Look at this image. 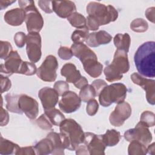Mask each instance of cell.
Listing matches in <instances>:
<instances>
[{"label":"cell","instance_id":"obj_1","mask_svg":"<svg viewBox=\"0 0 155 155\" xmlns=\"http://www.w3.org/2000/svg\"><path fill=\"white\" fill-rule=\"evenodd\" d=\"M155 42L147 41L139 47L134 56L135 66L144 77L155 76Z\"/></svg>","mask_w":155,"mask_h":155},{"label":"cell","instance_id":"obj_2","mask_svg":"<svg viewBox=\"0 0 155 155\" xmlns=\"http://www.w3.org/2000/svg\"><path fill=\"white\" fill-rule=\"evenodd\" d=\"M60 136L65 149L75 151L83 143L85 133L81 125L74 119H64L59 125Z\"/></svg>","mask_w":155,"mask_h":155},{"label":"cell","instance_id":"obj_3","mask_svg":"<svg viewBox=\"0 0 155 155\" xmlns=\"http://www.w3.org/2000/svg\"><path fill=\"white\" fill-rule=\"evenodd\" d=\"M130 69L127 53L116 50L112 62L105 67L104 70L105 79L108 82H114L122 79L123 74Z\"/></svg>","mask_w":155,"mask_h":155},{"label":"cell","instance_id":"obj_4","mask_svg":"<svg viewBox=\"0 0 155 155\" xmlns=\"http://www.w3.org/2000/svg\"><path fill=\"white\" fill-rule=\"evenodd\" d=\"M88 16L93 19L99 26L115 21L118 18V12L112 5H105L97 2H90L87 6Z\"/></svg>","mask_w":155,"mask_h":155},{"label":"cell","instance_id":"obj_5","mask_svg":"<svg viewBox=\"0 0 155 155\" xmlns=\"http://www.w3.org/2000/svg\"><path fill=\"white\" fill-rule=\"evenodd\" d=\"M127 93V88L124 84L114 83L107 85L98 95L99 102L104 107H108L113 103L119 104L124 101Z\"/></svg>","mask_w":155,"mask_h":155},{"label":"cell","instance_id":"obj_6","mask_svg":"<svg viewBox=\"0 0 155 155\" xmlns=\"http://www.w3.org/2000/svg\"><path fill=\"white\" fill-rule=\"evenodd\" d=\"M19 5L25 13V22L28 33H39L43 27L44 19L33 1H19Z\"/></svg>","mask_w":155,"mask_h":155},{"label":"cell","instance_id":"obj_7","mask_svg":"<svg viewBox=\"0 0 155 155\" xmlns=\"http://www.w3.org/2000/svg\"><path fill=\"white\" fill-rule=\"evenodd\" d=\"M58 62L53 55L47 56L41 66L37 69L36 74L39 78L45 82H53L57 78L56 70Z\"/></svg>","mask_w":155,"mask_h":155},{"label":"cell","instance_id":"obj_8","mask_svg":"<svg viewBox=\"0 0 155 155\" xmlns=\"http://www.w3.org/2000/svg\"><path fill=\"white\" fill-rule=\"evenodd\" d=\"M148 128L145 124L140 121L134 128L127 130L124 133V137L128 142L136 140L145 146L148 145L153 139L152 134Z\"/></svg>","mask_w":155,"mask_h":155},{"label":"cell","instance_id":"obj_9","mask_svg":"<svg viewBox=\"0 0 155 155\" xmlns=\"http://www.w3.org/2000/svg\"><path fill=\"white\" fill-rule=\"evenodd\" d=\"M26 51L29 60L33 63L41 58V37L39 33L30 32L27 35Z\"/></svg>","mask_w":155,"mask_h":155},{"label":"cell","instance_id":"obj_10","mask_svg":"<svg viewBox=\"0 0 155 155\" xmlns=\"http://www.w3.org/2000/svg\"><path fill=\"white\" fill-rule=\"evenodd\" d=\"M131 79L134 84L139 85L146 91L147 102L151 105L155 104V81L147 79L138 73H133Z\"/></svg>","mask_w":155,"mask_h":155},{"label":"cell","instance_id":"obj_11","mask_svg":"<svg viewBox=\"0 0 155 155\" xmlns=\"http://www.w3.org/2000/svg\"><path fill=\"white\" fill-rule=\"evenodd\" d=\"M131 114V107L130 105L124 101L117 104L114 111L111 113L109 117L110 123L114 127H120L130 117Z\"/></svg>","mask_w":155,"mask_h":155},{"label":"cell","instance_id":"obj_12","mask_svg":"<svg viewBox=\"0 0 155 155\" xmlns=\"http://www.w3.org/2000/svg\"><path fill=\"white\" fill-rule=\"evenodd\" d=\"M84 144L91 155H104L106 146L104 143L101 135H96L90 132L85 133Z\"/></svg>","mask_w":155,"mask_h":155},{"label":"cell","instance_id":"obj_13","mask_svg":"<svg viewBox=\"0 0 155 155\" xmlns=\"http://www.w3.org/2000/svg\"><path fill=\"white\" fill-rule=\"evenodd\" d=\"M19 108L31 120L35 119L39 113V105L36 99L27 95L21 94L19 97Z\"/></svg>","mask_w":155,"mask_h":155},{"label":"cell","instance_id":"obj_14","mask_svg":"<svg viewBox=\"0 0 155 155\" xmlns=\"http://www.w3.org/2000/svg\"><path fill=\"white\" fill-rule=\"evenodd\" d=\"M22 62L18 51L13 50L5 59L4 64H1V74L11 76L13 73L19 74Z\"/></svg>","mask_w":155,"mask_h":155},{"label":"cell","instance_id":"obj_15","mask_svg":"<svg viewBox=\"0 0 155 155\" xmlns=\"http://www.w3.org/2000/svg\"><path fill=\"white\" fill-rule=\"evenodd\" d=\"M81 105V100L79 96L74 92L68 91L62 96L59 102V107L62 111L71 113L78 110Z\"/></svg>","mask_w":155,"mask_h":155},{"label":"cell","instance_id":"obj_16","mask_svg":"<svg viewBox=\"0 0 155 155\" xmlns=\"http://www.w3.org/2000/svg\"><path fill=\"white\" fill-rule=\"evenodd\" d=\"M38 96L44 109L47 110L56 106L58 102L59 95L54 88L45 87L39 91Z\"/></svg>","mask_w":155,"mask_h":155},{"label":"cell","instance_id":"obj_17","mask_svg":"<svg viewBox=\"0 0 155 155\" xmlns=\"http://www.w3.org/2000/svg\"><path fill=\"white\" fill-rule=\"evenodd\" d=\"M51 4L53 11L62 18H67L76 10L75 4L71 1H53Z\"/></svg>","mask_w":155,"mask_h":155},{"label":"cell","instance_id":"obj_18","mask_svg":"<svg viewBox=\"0 0 155 155\" xmlns=\"http://www.w3.org/2000/svg\"><path fill=\"white\" fill-rule=\"evenodd\" d=\"M112 36L105 30H99L97 32L89 33L85 39L86 44L91 47H97L101 45L110 43Z\"/></svg>","mask_w":155,"mask_h":155},{"label":"cell","instance_id":"obj_19","mask_svg":"<svg viewBox=\"0 0 155 155\" xmlns=\"http://www.w3.org/2000/svg\"><path fill=\"white\" fill-rule=\"evenodd\" d=\"M70 48L73 54L78 58L82 63L88 59L97 58L95 53L84 43L73 44Z\"/></svg>","mask_w":155,"mask_h":155},{"label":"cell","instance_id":"obj_20","mask_svg":"<svg viewBox=\"0 0 155 155\" xmlns=\"http://www.w3.org/2000/svg\"><path fill=\"white\" fill-rule=\"evenodd\" d=\"M25 13L21 8H16L7 11L4 16V21L12 26L21 25L25 21Z\"/></svg>","mask_w":155,"mask_h":155},{"label":"cell","instance_id":"obj_21","mask_svg":"<svg viewBox=\"0 0 155 155\" xmlns=\"http://www.w3.org/2000/svg\"><path fill=\"white\" fill-rule=\"evenodd\" d=\"M61 74L65 77L66 82L73 84L82 77L79 70H77L76 66L72 63L64 64L61 70Z\"/></svg>","mask_w":155,"mask_h":155},{"label":"cell","instance_id":"obj_22","mask_svg":"<svg viewBox=\"0 0 155 155\" xmlns=\"http://www.w3.org/2000/svg\"><path fill=\"white\" fill-rule=\"evenodd\" d=\"M85 71L92 78L99 77L102 71L103 65L97 61V58H90L82 63Z\"/></svg>","mask_w":155,"mask_h":155},{"label":"cell","instance_id":"obj_23","mask_svg":"<svg viewBox=\"0 0 155 155\" xmlns=\"http://www.w3.org/2000/svg\"><path fill=\"white\" fill-rule=\"evenodd\" d=\"M36 154L46 155L52 154L54 150V147L51 140L46 137L45 139L41 140L34 146Z\"/></svg>","mask_w":155,"mask_h":155},{"label":"cell","instance_id":"obj_24","mask_svg":"<svg viewBox=\"0 0 155 155\" xmlns=\"http://www.w3.org/2000/svg\"><path fill=\"white\" fill-rule=\"evenodd\" d=\"M113 42L117 50H122L126 53L128 52L131 44V38L128 33L117 34L113 39Z\"/></svg>","mask_w":155,"mask_h":155},{"label":"cell","instance_id":"obj_25","mask_svg":"<svg viewBox=\"0 0 155 155\" xmlns=\"http://www.w3.org/2000/svg\"><path fill=\"white\" fill-rule=\"evenodd\" d=\"M19 146L12 141L4 139L1 136L0 139V154L2 155L17 154L20 150Z\"/></svg>","mask_w":155,"mask_h":155},{"label":"cell","instance_id":"obj_26","mask_svg":"<svg viewBox=\"0 0 155 155\" xmlns=\"http://www.w3.org/2000/svg\"><path fill=\"white\" fill-rule=\"evenodd\" d=\"M101 136L106 147H113L117 145L121 139L120 133L114 129L107 130L106 133Z\"/></svg>","mask_w":155,"mask_h":155},{"label":"cell","instance_id":"obj_27","mask_svg":"<svg viewBox=\"0 0 155 155\" xmlns=\"http://www.w3.org/2000/svg\"><path fill=\"white\" fill-rule=\"evenodd\" d=\"M47 137L51 140L54 147V150L51 154H53V155L64 154L65 148L63 147L60 134L54 131H51L47 134Z\"/></svg>","mask_w":155,"mask_h":155},{"label":"cell","instance_id":"obj_28","mask_svg":"<svg viewBox=\"0 0 155 155\" xmlns=\"http://www.w3.org/2000/svg\"><path fill=\"white\" fill-rule=\"evenodd\" d=\"M44 113L48 118L51 123L56 126H59L61 122L65 119V116L58 109L54 107L44 110Z\"/></svg>","mask_w":155,"mask_h":155},{"label":"cell","instance_id":"obj_29","mask_svg":"<svg viewBox=\"0 0 155 155\" xmlns=\"http://www.w3.org/2000/svg\"><path fill=\"white\" fill-rule=\"evenodd\" d=\"M20 95L18 94H12L10 93H8L5 95V101H6V108L7 109L14 113L17 114H22L23 113L21 111L19 108V97Z\"/></svg>","mask_w":155,"mask_h":155},{"label":"cell","instance_id":"obj_30","mask_svg":"<svg viewBox=\"0 0 155 155\" xmlns=\"http://www.w3.org/2000/svg\"><path fill=\"white\" fill-rule=\"evenodd\" d=\"M128 153L129 155H145L147 153V148L141 142L133 140L130 142Z\"/></svg>","mask_w":155,"mask_h":155},{"label":"cell","instance_id":"obj_31","mask_svg":"<svg viewBox=\"0 0 155 155\" xmlns=\"http://www.w3.org/2000/svg\"><path fill=\"white\" fill-rule=\"evenodd\" d=\"M71 26L77 28H81L86 27V18L79 13L74 12L67 18Z\"/></svg>","mask_w":155,"mask_h":155},{"label":"cell","instance_id":"obj_32","mask_svg":"<svg viewBox=\"0 0 155 155\" xmlns=\"http://www.w3.org/2000/svg\"><path fill=\"white\" fill-rule=\"evenodd\" d=\"M96 95V91L91 85H87L82 89L79 93V97L81 101L84 102H87L91 99H94Z\"/></svg>","mask_w":155,"mask_h":155},{"label":"cell","instance_id":"obj_33","mask_svg":"<svg viewBox=\"0 0 155 155\" xmlns=\"http://www.w3.org/2000/svg\"><path fill=\"white\" fill-rule=\"evenodd\" d=\"M89 29L86 26L85 27L81 28H77L74 30L71 36V41L76 43H83L85 41L88 34H89Z\"/></svg>","mask_w":155,"mask_h":155},{"label":"cell","instance_id":"obj_34","mask_svg":"<svg viewBox=\"0 0 155 155\" xmlns=\"http://www.w3.org/2000/svg\"><path fill=\"white\" fill-rule=\"evenodd\" d=\"M130 28L135 32L142 33L148 30V24L145 19L142 18H136L131 22Z\"/></svg>","mask_w":155,"mask_h":155},{"label":"cell","instance_id":"obj_35","mask_svg":"<svg viewBox=\"0 0 155 155\" xmlns=\"http://www.w3.org/2000/svg\"><path fill=\"white\" fill-rule=\"evenodd\" d=\"M37 72V68L33 62L23 61L20 68L19 74H22L27 76H32Z\"/></svg>","mask_w":155,"mask_h":155},{"label":"cell","instance_id":"obj_36","mask_svg":"<svg viewBox=\"0 0 155 155\" xmlns=\"http://www.w3.org/2000/svg\"><path fill=\"white\" fill-rule=\"evenodd\" d=\"M154 114L150 111H144L140 115V121L145 124L148 127H153L155 124Z\"/></svg>","mask_w":155,"mask_h":155},{"label":"cell","instance_id":"obj_37","mask_svg":"<svg viewBox=\"0 0 155 155\" xmlns=\"http://www.w3.org/2000/svg\"><path fill=\"white\" fill-rule=\"evenodd\" d=\"M36 124L41 129L45 130H51L53 125L47 117V116L45 114V113L41 114L39 118L36 120Z\"/></svg>","mask_w":155,"mask_h":155},{"label":"cell","instance_id":"obj_38","mask_svg":"<svg viewBox=\"0 0 155 155\" xmlns=\"http://www.w3.org/2000/svg\"><path fill=\"white\" fill-rule=\"evenodd\" d=\"M0 44V58L2 59H5L13 51L12 46L8 41H1Z\"/></svg>","mask_w":155,"mask_h":155},{"label":"cell","instance_id":"obj_39","mask_svg":"<svg viewBox=\"0 0 155 155\" xmlns=\"http://www.w3.org/2000/svg\"><path fill=\"white\" fill-rule=\"evenodd\" d=\"M54 89L58 92V94L62 96L64 93L69 91V85L67 82L64 81H59L54 83Z\"/></svg>","mask_w":155,"mask_h":155},{"label":"cell","instance_id":"obj_40","mask_svg":"<svg viewBox=\"0 0 155 155\" xmlns=\"http://www.w3.org/2000/svg\"><path fill=\"white\" fill-rule=\"evenodd\" d=\"M99 104L97 101L94 99H91L87 102L86 111L87 113L91 116L95 115L98 110Z\"/></svg>","mask_w":155,"mask_h":155},{"label":"cell","instance_id":"obj_41","mask_svg":"<svg viewBox=\"0 0 155 155\" xmlns=\"http://www.w3.org/2000/svg\"><path fill=\"white\" fill-rule=\"evenodd\" d=\"M58 55L63 60L70 59L73 56L70 48L65 46H61L58 50Z\"/></svg>","mask_w":155,"mask_h":155},{"label":"cell","instance_id":"obj_42","mask_svg":"<svg viewBox=\"0 0 155 155\" xmlns=\"http://www.w3.org/2000/svg\"><path fill=\"white\" fill-rule=\"evenodd\" d=\"M27 35L24 32H17L14 36V41L16 45L19 48H22L26 44Z\"/></svg>","mask_w":155,"mask_h":155},{"label":"cell","instance_id":"obj_43","mask_svg":"<svg viewBox=\"0 0 155 155\" xmlns=\"http://www.w3.org/2000/svg\"><path fill=\"white\" fill-rule=\"evenodd\" d=\"M0 82H1V93L7 91L10 89L12 86V83H11V81L8 79V77L1 74Z\"/></svg>","mask_w":155,"mask_h":155},{"label":"cell","instance_id":"obj_44","mask_svg":"<svg viewBox=\"0 0 155 155\" xmlns=\"http://www.w3.org/2000/svg\"><path fill=\"white\" fill-rule=\"evenodd\" d=\"M91 85L94 88L96 93V95L98 96L100 92L102 90V89L105 86L107 85V82H105V81H104L102 79H96V80H94Z\"/></svg>","mask_w":155,"mask_h":155},{"label":"cell","instance_id":"obj_45","mask_svg":"<svg viewBox=\"0 0 155 155\" xmlns=\"http://www.w3.org/2000/svg\"><path fill=\"white\" fill-rule=\"evenodd\" d=\"M51 1H39L38 2L39 7L47 13H51L53 11L52 9V4Z\"/></svg>","mask_w":155,"mask_h":155},{"label":"cell","instance_id":"obj_46","mask_svg":"<svg viewBox=\"0 0 155 155\" xmlns=\"http://www.w3.org/2000/svg\"><path fill=\"white\" fill-rule=\"evenodd\" d=\"M0 118H1V122L0 125L1 127L6 125L9 121V116L8 112L3 108L2 106H1V114H0Z\"/></svg>","mask_w":155,"mask_h":155},{"label":"cell","instance_id":"obj_47","mask_svg":"<svg viewBox=\"0 0 155 155\" xmlns=\"http://www.w3.org/2000/svg\"><path fill=\"white\" fill-rule=\"evenodd\" d=\"M17 154H24V155H35L36 154V152L34 148V147L29 146L25 147H22L18 151Z\"/></svg>","mask_w":155,"mask_h":155},{"label":"cell","instance_id":"obj_48","mask_svg":"<svg viewBox=\"0 0 155 155\" xmlns=\"http://www.w3.org/2000/svg\"><path fill=\"white\" fill-rule=\"evenodd\" d=\"M154 14L155 8L154 7H150L145 11V16L147 18L153 23H154Z\"/></svg>","mask_w":155,"mask_h":155},{"label":"cell","instance_id":"obj_49","mask_svg":"<svg viewBox=\"0 0 155 155\" xmlns=\"http://www.w3.org/2000/svg\"><path fill=\"white\" fill-rule=\"evenodd\" d=\"M88 85V80L85 77L82 76L74 84V85L78 89H82L85 85Z\"/></svg>","mask_w":155,"mask_h":155},{"label":"cell","instance_id":"obj_50","mask_svg":"<svg viewBox=\"0 0 155 155\" xmlns=\"http://www.w3.org/2000/svg\"><path fill=\"white\" fill-rule=\"evenodd\" d=\"M15 1H3V0H1L0 1V8L1 10H3L5 8H7L8 6L10 5L11 4H12L13 3L15 2Z\"/></svg>","mask_w":155,"mask_h":155},{"label":"cell","instance_id":"obj_51","mask_svg":"<svg viewBox=\"0 0 155 155\" xmlns=\"http://www.w3.org/2000/svg\"><path fill=\"white\" fill-rule=\"evenodd\" d=\"M147 153L151 154H154V143H152L151 145H148L147 148Z\"/></svg>","mask_w":155,"mask_h":155}]
</instances>
